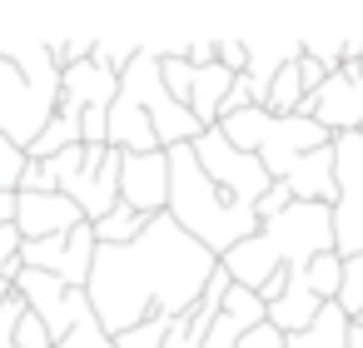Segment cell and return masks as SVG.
I'll use <instances>...</instances> for the list:
<instances>
[{"label":"cell","instance_id":"5","mask_svg":"<svg viewBox=\"0 0 363 348\" xmlns=\"http://www.w3.org/2000/svg\"><path fill=\"white\" fill-rule=\"evenodd\" d=\"M214 130H219L234 150L259 155V164L269 169L274 184L289 179V169H294L303 155L333 145V135H328L323 125H313L308 115H284V120H279V115H269V110H259V105H249V110H239V115H224Z\"/></svg>","mask_w":363,"mask_h":348},{"label":"cell","instance_id":"27","mask_svg":"<svg viewBox=\"0 0 363 348\" xmlns=\"http://www.w3.org/2000/svg\"><path fill=\"white\" fill-rule=\"evenodd\" d=\"M21 234H16V224H0V279H16L21 274Z\"/></svg>","mask_w":363,"mask_h":348},{"label":"cell","instance_id":"12","mask_svg":"<svg viewBox=\"0 0 363 348\" xmlns=\"http://www.w3.org/2000/svg\"><path fill=\"white\" fill-rule=\"evenodd\" d=\"M298 115H308L328 135H363V60L343 65L338 75H328L323 90L313 100H303Z\"/></svg>","mask_w":363,"mask_h":348},{"label":"cell","instance_id":"33","mask_svg":"<svg viewBox=\"0 0 363 348\" xmlns=\"http://www.w3.org/2000/svg\"><path fill=\"white\" fill-rule=\"evenodd\" d=\"M214 50H219V40H189L184 60H189L194 70H204V65H214Z\"/></svg>","mask_w":363,"mask_h":348},{"label":"cell","instance_id":"29","mask_svg":"<svg viewBox=\"0 0 363 348\" xmlns=\"http://www.w3.org/2000/svg\"><path fill=\"white\" fill-rule=\"evenodd\" d=\"M289 204H294V199H289V189H284V184H269V194H264V199L254 204V219L264 224V219H274V214H284Z\"/></svg>","mask_w":363,"mask_h":348},{"label":"cell","instance_id":"26","mask_svg":"<svg viewBox=\"0 0 363 348\" xmlns=\"http://www.w3.org/2000/svg\"><path fill=\"white\" fill-rule=\"evenodd\" d=\"M21 169H26V150H16L11 140H0V194H16Z\"/></svg>","mask_w":363,"mask_h":348},{"label":"cell","instance_id":"21","mask_svg":"<svg viewBox=\"0 0 363 348\" xmlns=\"http://www.w3.org/2000/svg\"><path fill=\"white\" fill-rule=\"evenodd\" d=\"M55 348H115V338L100 328V318H95V313H85V318H80V323L55 343Z\"/></svg>","mask_w":363,"mask_h":348},{"label":"cell","instance_id":"28","mask_svg":"<svg viewBox=\"0 0 363 348\" xmlns=\"http://www.w3.org/2000/svg\"><path fill=\"white\" fill-rule=\"evenodd\" d=\"M50 55H55L60 70H70V65L90 60V40H50Z\"/></svg>","mask_w":363,"mask_h":348},{"label":"cell","instance_id":"18","mask_svg":"<svg viewBox=\"0 0 363 348\" xmlns=\"http://www.w3.org/2000/svg\"><path fill=\"white\" fill-rule=\"evenodd\" d=\"M348 313L338 308V298L333 303H323L318 313H313V323L308 328H298V333H289L284 338V348H348Z\"/></svg>","mask_w":363,"mask_h":348},{"label":"cell","instance_id":"34","mask_svg":"<svg viewBox=\"0 0 363 348\" xmlns=\"http://www.w3.org/2000/svg\"><path fill=\"white\" fill-rule=\"evenodd\" d=\"M11 293H16V288H11V279H0V303H6Z\"/></svg>","mask_w":363,"mask_h":348},{"label":"cell","instance_id":"11","mask_svg":"<svg viewBox=\"0 0 363 348\" xmlns=\"http://www.w3.org/2000/svg\"><path fill=\"white\" fill-rule=\"evenodd\" d=\"M90 259H95V229L90 224H75L70 234H50V239H30L21 244V264L26 269H40L70 288H85L90 284Z\"/></svg>","mask_w":363,"mask_h":348},{"label":"cell","instance_id":"7","mask_svg":"<svg viewBox=\"0 0 363 348\" xmlns=\"http://www.w3.org/2000/svg\"><path fill=\"white\" fill-rule=\"evenodd\" d=\"M120 95L155 125V140H160V150H179V145H194L204 130H199V120L164 90V80H160V55L140 40V55L120 70Z\"/></svg>","mask_w":363,"mask_h":348},{"label":"cell","instance_id":"15","mask_svg":"<svg viewBox=\"0 0 363 348\" xmlns=\"http://www.w3.org/2000/svg\"><path fill=\"white\" fill-rule=\"evenodd\" d=\"M244 50H249V60H244V75H239V80H244V90H249V105L264 110L274 75L303 55V40H298V35H264V40H244Z\"/></svg>","mask_w":363,"mask_h":348},{"label":"cell","instance_id":"30","mask_svg":"<svg viewBox=\"0 0 363 348\" xmlns=\"http://www.w3.org/2000/svg\"><path fill=\"white\" fill-rule=\"evenodd\" d=\"M21 313H26V298H21V293H11L6 303H0V348H16V343H11V328H16Z\"/></svg>","mask_w":363,"mask_h":348},{"label":"cell","instance_id":"19","mask_svg":"<svg viewBox=\"0 0 363 348\" xmlns=\"http://www.w3.org/2000/svg\"><path fill=\"white\" fill-rule=\"evenodd\" d=\"M150 219L140 214V209H130V204H115L105 219H95L90 229H95V244H130L140 229H145Z\"/></svg>","mask_w":363,"mask_h":348},{"label":"cell","instance_id":"24","mask_svg":"<svg viewBox=\"0 0 363 348\" xmlns=\"http://www.w3.org/2000/svg\"><path fill=\"white\" fill-rule=\"evenodd\" d=\"M164 333H169V318H150V323H140V328L120 333V338H115V348H164Z\"/></svg>","mask_w":363,"mask_h":348},{"label":"cell","instance_id":"32","mask_svg":"<svg viewBox=\"0 0 363 348\" xmlns=\"http://www.w3.org/2000/svg\"><path fill=\"white\" fill-rule=\"evenodd\" d=\"M234 348H284V333L279 328H269V323H259L254 333H244Z\"/></svg>","mask_w":363,"mask_h":348},{"label":"cell","instance_id":"10","mask_svg":"<svg viewBox=\"0 0 363 348\" xmlns=\"http://www.w3.org/2000/svg\"><path fill=\"white\" fill-rule=\"evenodd\" d=\"M11 288L26 298V308L45 323V333H50V348L90 313V298H85V288H70V284H60V279H50V274H40V269H26L21 264V274L11 279Z\"/></svg>","mask_w":363,"mask_h":348},{"label":"cell","instance_id":"16","mask_svg":"<svg viewBox=\"0 0 363 348\" xmlns=\"http://www.w3.org/2000/svg\"><path fill=\"white\" fill-rule=\"evenodd\" d=\"M75 224H85V214L65 194H16V234L26 244L50 239V234H70Z\"/></svg>","mask_w":363,"mask_h":348},{"label":"cell","instance_id":"14","mask_svg":"<svg viewBox=\"0 0 363 348\" xmlns=\"http://www.w3.org/2000/svg\"><path fill=\"white\" fill-rule=\"evenodd\" d=\"M115 95H120V75H110L95 60H80V65L60 70V115H70L75 125L85 115H110Z\"/></svg>","mask_w":363,"mask_h":348},{"label":"cell","instance_id":"3","mask_svg":"<svg viewBox=\"0 0 363 348\" xmlns=\"http://www.w3.org/2000/svg\"><path fill=\"white\" fill-rule=\"evenodd\" d=\"M164 155H169V204H164V214H169L194 244H204L214 259H224L234 244H244V239L259 229L254 209L239 204V199H229V194L199 169V159H194L189 145L164 150Z\"/></svg>","mask_w":363,"mask_h":348},{"label":"cell","instance_id":"17","mask_svg":"<svg viewBox=\"0 0 363 348\" xmlns=\"http://www.w3.org/2000/svg\"><path fill=\"white\" fill-rule=\"evenodd\" d=\"M279 184L289 189L294 204H333V145L303 155L289 169V179H279Z\"/></svg>","mask_w":363,"mask_h":348},{"label":"cell","instance_id":"22","mask_svg":"<svg viewBox=\"0 0 363 348\" xmlns=\"http://www.w3.org/2000/svg\"><path fill=\"white\" fill-rule=\"evenodd\" d=\"M338 308L353 318L363 313V254L358 259H343V288H338Z\"/></svg>","mask_w":363,"mask_h":348},{"label":"cell","instance_id":"25","mask_svg":"<svg viewBox=\"0 0 363 348\" xmlns=\"http://www.w3.org/2000/svg\"><path fill=\"white\" fill-rule=\"evenodd\" d=\"M11 343H16V348H50V333H45V323L26 308V313L16 318V328H11Z\"/></svg>","mask_w":363,"mask_h":348},{"label":"cell","instance_id":"8","mask_svg":"<svg viewBox=\"0 0 363 348\" xmlns=\"http://www.w3.org/2000/svg\"><path fill=\"white\" fill-rule=\"evenodd\" d=\"M333 254H363V135H333Z\"/></svg>","mask_w":363,"mask_h":348},{"label":"cell","instance_id":"1","mask_svg":"<svg viewBox=\"0 0 363 348\" xmlns=\"http://www.w3.org/2000/svg\"><path fill=\"white\" fill-rule=\"evenodd\" d=\"M219 259L194 244L169 214H155L130 244H95L90 259V313L110 338L150 323V318H179L199 303L204 284L214 279Z\"/></svg>","mask_w":363,"mask_h":348},{"label":"cell","instance_id":"6","mask_svg":"<svg viewBox=\"0 0 363 348\" xmlns=\"http://www.w3.org/2000/svg\"><path fill=\"white\" fill-rule=\"evenodd\" d=\"M45 169L55 194H65L85 214V224L105 219L120 204V150L110 145H70L55 159H45Z\"/></svg>","mask_w":363,"mask_h":348},{"label":"cell","instance_id":"13","mask_svg":"<svg viewBox=\"0 0 363 348\" xmlns=\"http://www.w3.org/2000/svg\"><path fill=\"white\" fill-rule=\"evenodd\" d=\"M120 204L140 209L145 219L164 214V204H169V155L164 150L120 155Z\"/></svg>","mask_w":363,"mask_h":348},{"label":"cell","instance_id":"4","mask_svg":"<svg viewBox=\"0 0 363 348\" xmlns=\"http://www.w3.org/2000/svg\"><path fill=\"white\" fill-rule=\"evenodd\" d=\"M60 110V65L50 40H0V140L30 150Z\"/></svg>","mask_w":363,"mask_h":348},{"label":"cell","instance_id":"20","mask_svg":"<svg viewBox=\"0 0 363 348\" xmlns=\"http://www.w3.org/2000/svg\"><path fill=\"white\" fill-rule=\"evenodd\" d=\"M303 279H308V288H313L323 303H333L338 288H343V259H338V254H318V259L303 269Z\"/></svg>","mask_w":363,"mask_h":348},{"label":"cell","instance_id":"23","mask_svg":"<svg viewBox=\"0 0 363 348\" xmlns=\"http://www.w3.org/2000/svg\"><path fill=\"white\" fill-rule=\"evenodd\" d=\"M303 60L323 65V75H338V70H343V40H323V35H308V40H303Z\"/></svg>","mask_w":363,"mask_h":348},{"label":"cell","instance_id":"2","mask_svg":"<svg viewBox=\"0 0 363 348\" xmlns=\"http://www.w3.org/2000/svg\"><path fill=\"white\" fill-rule=\"evenodd\" d=\"M318 254H333V219H328V204H289L284 214L264 219L244 244H234L219 269L259 293L269 279H284V274H298L308 269Z\"/></svg>","mask_w":363,"mask_h":348},{"label":"cell","instance_id":"31","mask_svg":"<svg viewBox=\"0 0 363 348\" xmlns=\"http://www.w3.org/2000/svg\"><path fill=\"white\" fill-rule=\"evenodd\" d=\"M214 60H219L229 75H244V60H249V50H244V40H219Z\"/></svg>","mask_w":363,"mask_h":348},{"label":"cell","instance_id":"9","mask_svg":"<svg viewBox=\"0 0 363 348\" xmlns=\"http://www.w3.org/2000/svg\"><path fill=\"white\" fill-rule=\"evenodd\" d=\"M189 150H194L199 169H204V174H209L224 194H229V199H239V204H249V209H254V204L269 194V184H274V179H269V169L259 164V155L234 150L219 130H204Z\"/></svg>","mask_w":363,"mask_h":348}]
</instances>
